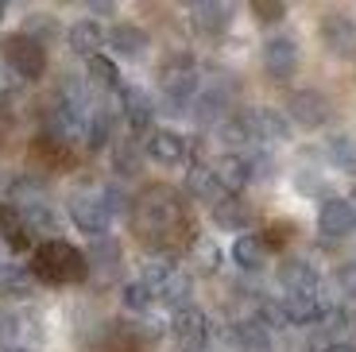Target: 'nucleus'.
<instances>
[{"mask_svg": "<svg viewBox=\"0 0 356 352\" xmlns=\"http://www.w3.org/2000/svg\"><path fill=\"white\" fill-rule=\"evenodd\" d=\"M27 275L35 282H47V287H63V282L89 279V267H86L81 248L54 237V240H43V244L31 248V267H27Z\"/></svg>", "mask_w": 356, "mask_h": 352, "instance_id": "f257e3e1", "label": "nucleus"}, {"mask_svg": "<svg viewBox=\"0 0 356 352\" xmlns=\"http://www.w3.org/2000/svg\"><path fill=\"white\" fill-rule=\"evenodd\" d=\"M132 217H136V232L140 240L163 248L182 232V205L170 190H152L143 202L132 205Z\"/></svg>", "mask_w": 356, "mask_h": 352, "instance_id": "f03ea898", "label": "nucleus"}, {"mask_svg": "<svg viewBox=\"0 0 356 352\" xmlns=\"http://www.w3.org/2000/svg\"><path fill=\"white\" fill-rule=\"evenodd\" d=\"M0 58H4V66L24 81H39L47 74V47H39L35 39L19 35V31L8 39H0Z\"/></svg>", "mask_w": 356, "mask_h": 352, "instance_id": "7ed1b4c3", "label": "nucleus"}, {"mask_svg": "<svg viewBox=\"0 0 356 352\" xmlns=\"http://www.w3.org/2000/svg\"><path fill=\"white\" fill-rule=\"evenodd\" d=\"M66 217H70V225L78 232H86L89 240L108 237V229H113V217H108L105 202L97 198V190H93V194H74L70 205H66Z\"/></svg>", "mask_w": 356, "mask_h": 352, "instance_id": "20e7f679", "label": "nucleus"}, {"mask_svg": "<svg viewBox=\"0 0 356 352\" xmlns=\"http://www.w3.org/2000/svg\"><path fill=\"white\" fill-rule=\"evenodd\" d=\"M197 97V78L194 70H163V93L155 101V113H167V116H182L194 109Z\"/></svg>", "mask_w": 356, "mask_h": 352, "instance_id": "39448f33", "label": "nucleus"}, {"mask_svg": "<svg viewBox=\"0 0 356 352\" xmlns=\"http://www.w3.org/2000/svg\"><path fill=\"white\" fill-rule=\"evenodd\" d=\"M232 97H236V81L232 78H221V81H209L205 89H197L194 97V116L202 128L209 124H221L225 116L232 113Z\"/></svg>", "mask_w": 356, "mask_h": 352, "instance_id": "423d86ee", "label": "nucleus"}, {"mask_svg": "<svg viewBox=\"0 0 356 352\" xmlns=\"http://www.w3.org/2000/svg\"><path fill=\"white\" fill-rule=\"evenodd\" d=\"M330 116H333V109H330V101H325V93H318V89H298V93H291V101H286V120L306 128V132L325 128Z\"/></svg>", "mask_w": 356, "mask_h": 352, "instance_id": "0eeeda50", "label": "nucleus"}, {"mask_svg": "<svg viewBox=\"0 0 356 352\" xmlns=\"http://www.w3.org/2000/svg\"><path fill=\"white\" fill-rule=\"evenodd\" d=\"M170 333H175L178 349L182 352H202L213 337V326H209V314L197 306H182L175 310V321H170Z\"/></svg>", "mask_w": 356, "mask_h": 352, "instance_id": "6e6552de", "label": "nucleus"}, {"mask_svg": "<svg viewBox=\"0 0 356 352\" xmlns=\"http://www.w3.org/2000/svg\"><path fill=\"white\" fill-rule=\"evenodd\" d=\"M318 35L333 58H356V19L345 12H325L318 24Z\"/></svg>", "mask_w": 356, "mask_h": 352, "instance_id": "1a4fd4ad", "label": "nucleus"}, {"mask_svg": "<svg viewBox=\"0 0 356 352\" xmlns=\"http://www.w3.org/2000/svg\"><path fill=\"white\" fill-rule=\"evenodd\" d=\"M298 62H302V54H298V43H294L291 35H267V43H264V70H267V78L291 81L294 74H298Z\"/></svg>", "mask_w": 356, "mask_h": 352, "instance_id": "9d476101", "label": "nucleus"}, {"mask_svg": "<svg viewBox=\"0 0 356 352\" xmlns=\"http://www.w3.org/2000/svg\"><path fill=\"white\" fill-rule=\"evenodd\" d=\"M120 116H124L132 136H152V120H155L152 93H143L140 86H120Z\"/></svg>", "mask_w": 356, "mask_h": 352, "instance_id": "9b49d317", "label": "nucleus"}, {"mask_svg": "<svg viewBox=\"0 0 356 352\" xmlns=\"http://www.w3.org/2000/svg\"><path fill=\"white\" fill-rule=\"evenodd\" d=\"M318 232L325 240H345L356 232V209L348 205V198H325L318 209Z\"/></svg>", "mask_w": 356, "mask_h": 352, "instance_id": "f8f14e48", "label": "nucleus"}, {"mask_svg": "<svg viewBox=\"0 0 356 352\" xmlns=\"http://www.w3.org/2000/svg\"><path fill=\"white\" fill-rule=\"evenodd\" d=\"M186 155H190V143L178 132H170V128H155L147 136V143H143V159H152L159 167H182Z\"/></svg>", "mask_w": 356, "mask_h": 352, "instance_id": "ddd939ff", "label": "nucleus"}, {"mask_svg": "<svg viewBox=\"0 0 356 352\" xmlns=\"http://www.w3.org/2000/svg\"><path fill=\"white\" fill-rule=\"evenodd\" d=\"M275 279H279V287H286V294H310V291H318L321 275L306 255H291V259L279 264Z\"/></svg>", "mask_w": 356, "mask_h": 352, "instance_id": "4468645a", "label": "nucleus"}, {"mask_svg": "<svg viewBox=\"0 0 356 352\" xmlns=\"http://www.w3.org/2000/svg\"><path fill=\"white\" fill-rule=\"evenodd\" d=\"M325 310H330V302L321 298L318 291H310V294H286V298H283V321H286V326L306 329V326H318Z\"/></svg>", "mask_w": 356, "mask_h": 352, "instance_id": "2eb2a0df", "label": "nucleus"}, {"mask_svg": "<svg viewBox=\"0 0 356 352\" xmlns=\"http://www.w3.org/2000/svg\"><path fill=\"white\" fill-rule=\"evenodd\" d=\"M229 255L241 271H264L267 259H271V248H267V237H259V232H241L232 240Z\"/></svg>", "mask_w": 356, "mask_h": 352, "instance_id": "dca6fc26", "label": "nucleus"}, {"mask_svg": "<svg viewBox=\"0 0 356 352\" xmlns=\"http://www.w3.org/2000/svg\"><path fill=\"white\" fill-rule=\"evenodd\" d=\"M66 43H70L74 54L93 58V54H101V47H105V27H101V19L81 16V19H74V24L66 27Z\"/></svg>", "mask_w": 356, "mask_h": 352, "instance_id": "f3484780", "label": "nucleus"}, {"mask_svg": "<svg viewBox=\"0 0 356 352\" xmlns=\"http://www.w3.org/2000/svg\"><path fill=\"white\" fill-rule=\"evenodd\" d=\"M190 24H194L197 35H225L232 24V4H221V0H202L190 8Z\"/></svg>", "mask_w": 356, "mask_h": 352, "instance_id": "a211bd4d", "label": "nucleus"}, {"mask_svg": "<svg viewBox=\"0 0 356 352\" xmlns=\"http://www.w3.org/2000/svg\"><path fill=\"white\" fill-rule=\"evenodd\" d=\"M213 175H217V182H221L225 194H241L244 186L256 178V175H252L248 151H232V155H225V159H221V167H213Z\"/></svg>", "mask_w": 356, "mask_h": 352, "instance_id": "6ab92c4d", "label": "nucleus"}, {"mask_svg": "<svg viewBox=\"0 0 356 352\" xmlns=\"http://www.w3.org/2000/svg\"><path fill=\"white\" fill-rule=\"evenodd\" d=\"M209 217H213L217 229L236 232V237H241V232L248 229V205H244V198H241V194H221L213 205H209Z\"/></svg>", "mask_w": 356, "mask_h": 352, "instance_id": "aec40b11", "label": "nucleus"}, {"mask_svg": "<svg viewBox=\"0 0 356 352\" xmlns=\"http://www.w3.org/2000/svg\"><path fill=\"white\" fill-rule=\"evenodd\" d=\"M217 132L229 147L244 151V143L256 140V109H232L221 124H217Z\"/></svg>", "mask_w": 356, "mask_h": 352, "instance_id": "412c9836", "label": "nucleus"}, {"mask_svg": "<svg viewBox=\"0 0 356 352\" xmlns=\"http://www.w3.org/2000/svg\"><path fill=\"white\" fill-rule=\"evenodd\" d=\"M113 132H116V116L108 109H89L86 120H81V143L89 151H105L113 143Z\"/></svg>", "mask_w": 356, "mask_h": 352, "instance_id": "4be33fe9", "label": "nucleus"}, {"mask_svg": "<svg viewBox=\"0 0 356 352\" xmlns=\"http://www.w3.org/2000/svg\"><path fill=\"white\" fill-rule=\"evenodd\" d=\"M19 209V221H24V229L35 237V232H47V237L54 240V232H58V225H63V217H58V209H54L47 198H35V202L27 205H16Z\"/></svg>", "mask_w": 356, "mask_h": 352, "instance_id": "5701e85b", "label": "nucleus"}, {"mask_svg": "<svg viewBox=\"0 0 356 352\" xmlns=\"http://www.w3.org/2000/svg\"><path fill=\"white\" fill-rule=\"evenodd\" d=\"M105 43L120 58H140L147 51V31L140 24H113V27H105Z\"/></svg>", "mask_w": 356, "mask_h": 352, "instance_id": "b1692460", "label": "nucleus"}, {"mask_svg": "<svg viewBox=\"0 0 356 352\" xmlns=\"http://www.w3.org/2000/svg\"><path fill=\"white\" fill-rule=\"evenodd\" d=\"M182 190H186V198L205 202V205H213L217 198L225 194L221 182H217V175H213V167H205V163H194V167L186 170V182H182Z\"/></svg>", "mask_w": 356, "mask_h": 352, "instance_id": "393cba45", "label": "nucleus"}, {"mask_svg": "<svg viewBox=\"0 0 356 352\" xmlns=\"http://www.w3.org/2000/svg\"><path fill=\"white\" fill-rule=\"evenodd\" d=\"M229 344L236 352H267L271 349V333L264 326H256L252 317H241L229 326Z\"/></svg>", "mask_w": 356, "mask_h": 352, "instance_id": "a878e982", "label": "nucleus"}, {"mask_svg": "<svg viewBox=\"0 0 356 352\" xmlns=\"http://www.w3.org/2000/svg\"><path fill=\"white\" fill-rule=\"evenodd\" d=\"M81 255H86L89 275H116V271H120V244H116V240H108V237L93 240V244H89Z\"/></svg>", "mask_w": 356, "mask_h": 352, "instance_id": "bb28decb", "label": "nucleus"}, {"mask_svg": "<svg viewBox=\"0 0 356 352\" xmlns=\"http://www.w3.org/2000/svg\"><path fill=\"white\" fill-rule=\"evenodd\" d=\"M0 240L12 248V252H27L31 244V232L24 229V221H19V209L8 202H0Z\"/></svg>", "mask_w": 356, "mask_h": 352, "instance_id": "cd10ccee", "label": "nucleus"}, {"mask_svg": "<svg viewBox=\"0 0 356 352\" xmlns=\"http://www.w3.org/2000/svg\"><path fill=\"white\" fill-rule=\"evenodd\" d=\"M86 81H89V89H97V93L120 89V66H116L108 54H93V58H86Z\"/></svg>", "mask_w": 356, "mask_h": 352, "instance_id": "c85d7f7f", "label": "nucleus"}, {"mask_svg": "<svg viewBox=\"0 0 356 352\" xmlns=\"http://www.w3.org/2000/svg\"><path fill=\"white\" fill-rule=\"evenodd\" d=\"M31 287H35V279L27 275V267H19V264H0V298L4 302H19V298H27L31 294Z\"/></svg>", "mask_w": 356, "mask_h": 352, "instance_id": "c756f323", "label": "nucleus"}, {"mask_svg": "<svg viewBox=\"0 0 356 352\" xmlns=\"http://www.w3.org/2000/svg\"><path fill=\"white\" fill-rule=\"evenodd\" d=\"M318 326L325 329V337H330L333 344H348L356 333V317H353V310H345V306H330L321 314Z\"/></svg>", "mask_w": 356, "mask_h": 352, "instance_id": "7c9ffc66", "label": "nucleus"}, {"mask_svg": "<svg viewBox=\"0 0 356 352\" xmlns=\"http://www.w3.org/2000/svg\"><path fill=\"white\" fill-rule=\"evenodd\" d=\"M256 140H264V143L291 140V120L279 109H256Z\"/></svg>", "mask_w": 356, "mask_h": 352, "instance_id": "2f4dec72", "label": "nucleus"}, {"mask_svg": "<svg viewBox=\"0 0 356 352\" xmlns=\"http://www.w3.org/2000/svg\"><path fill=\"white\" fill-rule=\"evenodd\" d=\"M170 275H175V264H170L167 255H147V259L140 264V282L155 294V298H159V291L167 287Z\"/></svg>", "mask_w": 356, "mask_h": 352, "instance_id": "473e14b6", "label": "nucleus"}, {"mask_svg": "<svg viewBox=\"0 0 356 352\" xmlns=\"http://www.w3.org/2000/svg\"><path fill=\"white\" fill-rule=\"evenodd\" d=\"M143 147H136V140H124V143H116L113 147V170L120 178H136L143 170Z\"/></svg>", "mask_w": 356, "mask_h": 352, "instance_id": "72a5a7b5", "label": "nucleus"}, {"mask_svg": "<svg viewBox=\"0 0 356 352\" xmlns=\"http://www.w3.org/2000/svg\"><path fill=\"white\" fill-rule=\"evenodd\" d=\"M19 35H27V39H35L39 47H47L54 35H58V19H54L51 12H27Z\"/></svg>", "mask_w": 356, "mask_h": 352, "instance_id": "f704fd0d", "label": "nucleus"}, {"mask_svg": "<svg viewBox=\"0 0 356 352\" xmlns=\"http://www.w3.org/2000/svg\"><path fill=\"white\" fill-rule=\"evenodd\" d=\"M97 198L105 202L108 217H132V205H136V198L128 194V186H120V182H108V186H101V190H97Z\"/></svg>", "mask_w": 356, "mask_h": 352, "instance_id": "c9c22d12", "label": "nucleus"}, {"mask_svg": "<svg viewBox=\"0 0 356 352\" xmlns=\"http://www.w3.org/2000/svg\"><path fill=\"white\" fill-rule=\"evenodd\" d=\"M159 298L167 302V306H175V310H182V306H194V279L190 275H170L167 279V287L159 291Z\"/></svg>", "mask_w": 356, "mask_h": 352, "instance_id": "e433bc0d", "label": "nucleus"}, {"mask_svg": "<svg viewBox=\"0 0 356 352\" xmlns=\"http://www.w3.org/2000/svg\"><path fill=\"white\" fill-rule=\"evenodd\" d=\"M330 163L356 175V140H353V136H345V132L330 136Z\"/></svg>", "mask_w": 356, "mask_h": 352, "instance_id": "4c0bfd02", "label": "nucleus"}, {"mask_svg": "<svg viewBox=\"0 0 356 352\" xmlns=\"http://www.w3.org/2000/svg\"><path fill=\"white\" fill-rule=\"evenodd\" d=\"M152 302H155V294L147 291L140 279H132V282H124V287H120V306L132 310V314H147V310H152Z\"/></svg>", "mask_w": 356, "mask_h": 352, "instance_id": "58836bf2", "label": "nucleus"}, {"mask_svg": "<svg viewBox=\"0 0 356 352\" xmlns=\"http://www.w3.org/2000/svg\"><path fill=\"white\" fill-rule=\"evenodd\" d=\"M252 321L256 326H264L267 333H271V326H286L283 321V302H271V298H256V314H252Z\"/></svg>", "mask_w": 356, "mask_h": 352, "instance_id": "ea45409f", "label": "nucleus"}, {"mask_svg": "<svg viewBox=\"0 0 356 352\" xmlns=\"http://www.w3.org/2000/svg\"><path fill=\"white\" fill-rule=\"evenodd\" d=\"M252 16L259 24H279V19H286V4H279V0H252Z\"/></svg>", "mask_w": 356, "mask_h": 352, "instance_id": "a19ab883", "label": "nucleus"}, {"mask_svg": "<svg viewBox=\"0 0 356 352\" xmlns=\"http://www.w3.org/2000/svg\"><path fill=\"white\" fill-rule=\"evenodd\" d=\"M333 282H337V291L345 294V298H356V259L353 264H341L337 271H333Z\"/></svg>", "mask_w": 356, "mask_h": 352, "instance_id": "79ce46f5", "label": "nucleus"}, {"mask_svg": "<svg viewBox=\"0 0 356 352\" xmlns=\"http://www.w3.org/2000/svg\"><path fill=\"white\" fill-rule=\"evenodd\" d=\"M16 333H19L16 314H12V310H0V352L8 349V341H16Z\"/></svg>", "mask_w": 356, "mask_h": 352, "instance_id": "37998d69", "label": "nucleus"}, {"mask_svg": "<svg viewBox=\"0 0 356 352\" xmlns=\"http://www.w3.org/2000/svg\"><path fill=\"white\" fill-rule=\"evenodd\" d=\"M321 352H356V349H353V344H325Z\"/></svg>", "mask_w": 356, "mask_h": 352, "instance_id": "c03bdc74", "label": "nucleus"}, {"mask_svg": "<svg viewBox=\"0 0 356 352\" xmlns=\"http://www.w3.org/2000/svg\"><path fill=\"white\" fill-rule=\"evenodd\" d=\"M348 205H353V209H356V190H353V198H348Z\"/></svg>", "mask_w": 356, "mask_h": 352, "instance_id": "a18cd8bd", "label": "nucleus"}, {"mask_svg": "<svg viewBox=\"0 0 356 352\" xmlns=\"http://www.w3.org/2000/svg\"><path fill=\"white\" fill-rule=\"evenodd\" d=\"M4 352H27V349H12V344H8V349H4Z\"/></svg>", "mask_w": 356, "mask_h": 352, "instance_id": "49530a36", "label": "nucleus"}]
</instances>
